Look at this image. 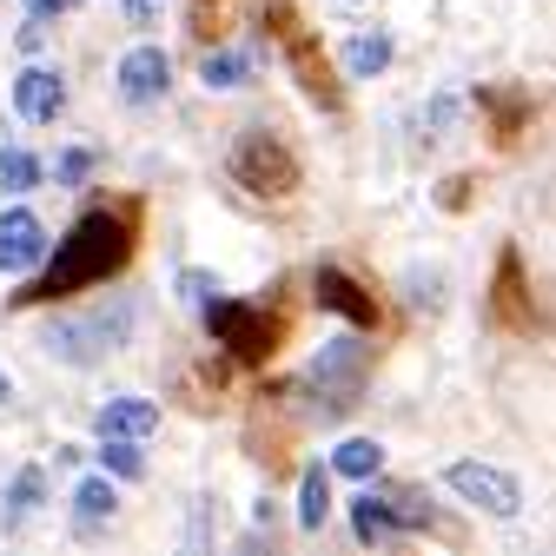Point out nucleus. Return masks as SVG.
<instances>
[{
  "mask_svg": "<svg viewBox=\"0 0 556 556\" xmlns=\"http://www.w3.org/2000/svg\"><path fill=\"white\" fill-rule=\"evenodd\" d=\"M0 147H8V126H0Z\"/></svg>",
  "mask_w": 556,
  "mask_h": 556,
  "instance_id": "33",
  "label": "nucleus"
},
{
  "mask_svg": "<svg viewBox=\"0 0 556 556\" xmlns=\"http://www.w3.org/2000/svg\"><path fill=\"white\" fill-rule=\"evenodd\" d=\"M66 8H80V0H27L34 21H53V14H66Z\"/></svg>",
  "mask_w": 556,
  "mask_h": 556,
  "instance_id": "29",
  "label": "nucleus"
},
{
  "mask_svg": "<svg viewBox=\"0 0 556 556\" xmlns=\"http://www.w3.org/2000/svg\"><path fill=\"white\" fill-rule=\"evenodd\" d=\"M457 119H464V100H457V93H438V100H431V113H425V126H431L425 139H444Z\"/></svg>",
  "mask_w": 556,
  "mask_h": 556,
  "instance_id": "26",
  "label": "nucleus"
},
{
  "mask_svg": "<svg viewBox=\"0 0 556 556\" xmlns=\"http://www.w3.org/2000/svg\"><path fill=\"white\" fill-rule=\"evenodd\" d=\"M8 391H14V384H8V371H0V404H8Z\"/></svg>",
  "mask_w": 556,
  "mask_h": 556,
  "instance_id": "32",
  "label": "nucleus"
},
{
  "mask_svg": "<svg viewBox=\"0 0 556 556\" xmlns=\"http://www.w3.org/2000/svg\"><path fill=\"white\" fill-rule=\"evenodd\" d=\"M464 186H470V179H444V192H438V199L451 205V213H457V205H464Z\"/></svg>",
  "mask_w": 556,
  "mask_h": 556,
  "instance_id": "31",
  "label": "nucleus"
},
{
  "mask_svg": "<svg viewBox=\"0 0 556 556\" xmlns=\"http://www.w3.org/2000/svg\"><path fill=\"white\" fill-rule=\"evenodd\" d=\"M199 318H205V331H213V344H226L239 365H265L278 352V338H286V318H278V312L245 305V299H226V292L205 305Z\"/></svg>",
  "mask_w": 556,
  "mask_h": 556,
  "instance_id": "2",
  "label": "nucleus"
},
{
  "mask_svg": "<svg viewBox=\"0 0 556 556\" xmlns=\"http://www.w3.org/2000/svg\"><path fill=\"white\" fill-rule=\"evenodd\" d=\"M100 464L113 470V477H147V457H139V438H100Z\"/></svg>",
  "mask_w": 556,
  "mask_h": 556,
  "instance_id": "24",
  "label": "nucleus"
},
{
  "mask_svg": "<svg viewBox=\"0 0 556 556\" xmlns=\"http://www.w3.org/2000/svg\"><path fill=\"white\" fill-rule=\"evenodd\" d=\"M497 318H504L510 331H530V305H523V258H517V252H504V258H497Z\"/></svg>",
  "mask_w": 556,
  "mask_h": 556,
  "instance_id": "15",
  "label": "nucleus"
},
{
  "mask_svg": "<svg viewBox=\"0 0 556 556\" xmlns=\"http://www.w3.org/2000/svg\"><path fill=\"white\" fill-rule=\"evenodd\" d=\"M173 292H179V305H192V312H205L226 286H219V271H205V265H186L179 278H173Z\"/></svg>",
  "mask_w": 556,
  "mask_h": 556,
  "instance_id": "23",
  "label": "nucleus"
},
{
  "mask_svg": "<svg viewBox=\"0 0 556 556\" xmlns=\"http://www.w3.org/2000/svg\"><path fill=\"white\" fill-rule=\"evenodd\" d=\"M444 483L470 504V510H483V517H523V483L510 477V470H497V464H477V457H464V464H451L444 470Z\"/></svg>",
  "mask_w": 556,
  "mask_h": 556,
  "instance_id": "6",
  "label": "nucleus"
},
{
  "mask_svg": "<svg viewBox=\"0 0 556 556\" xmlns=\"http://www.w3.org/2000/svg\"><path fill=\"white\" fill-rule=\"evenodd\" d=\"M47 258V226L14 205V213H0V271H34Z\"/></svg>",
  "mask_w": 556,
  "mask_h": 556,
  "instance_id": "10",
  "label": "nucleus"
},
{
  "mask_svg": "<svg viewBox=\"0 0 556 556\" xmlns=\"http://www.w3.org/2000/svg\"><path fill=\"white\" fill-rule=\"evenodd\" d=\"M338 66H344V80H378L384 66H391V34L384 27L352 34V40H344V53H338Z\"/></svg>",
  "mask_w": 556,
  "mask_h": 556,
  "instance_id": "14",
  "label": "nucleus"
},
{
  "mask_svg": "<svg viewBox=\"0 0 556 556\" xmlns=\"http://www.w3.org/2000/svg\"><path fill=\"white\" fill-rule=\"evenodd\" d=\"M40 510H47V470L40 464H21L14 483H8V497H0V530H27Z\"/></svg>",
  "mask_w": 556,
  "mask_h": 556,
  "instance_id": "12",
  "label": "nucleus"
},
{
  "mask_svg": "<svg viewBox=\"0 0 556 556\" xmlns=\"http://www.w3.org/2000/svg\"><path fill=\"white\" fill-rule=\"evenodd\" d=\"M132 258V205H106V213H87L66 226L53 265L34 278L27 292H14V312L27 305H53V299H74L87 286H106V278Z\"/></svg>",
  "mask_w": 556,
  "mask_h": 556,
  "instance_id": "1",
  "label": "nucleus"
},
{
  "mask_svg": "<svg viewBox=\"0 0 556 556\" xmlns=\"http://www.w3.org/2000/svg\"><path fill=\"white\" fill-rule=\"evenodd\" d=\"M132 338V305H100V312H80V318H53L47 325V352L60 358V365H100L106 352H119V344Z\"/></svg>",
  "mask_w": 556,
  "mask_h": 556,
  "instance_id": "4",
  "label": "nucleus"
},
{
  "mask_svg": "<svg viewBox=\"0 0 556 556\" xmlns=\"http://www.w3.org/2000/svg\"><path fill=\"white\" fill-rule=\"evenodd\" d=\"M312 299L325 305V312H338V318H352V325H378V305H371V292L358 286V278H344L338 265H318L312 271Z\"/></svg>",
  "mask_w": 556,
  "mask_h": 556,
  "instance_id": "9",
  "label": "nucleus"
},
{
  "mask_svg": "<svg viewBox=\"0 0 556 556\" xmlns=\"http://www.w3.org/2000/svg\"><path fill=\"white\" fill-rule=\"evenodd\" d=\"M21 47H27V53H40V47H47V21H34V14H27V27H21Z\"/></svg>",
  "mask_w": 556,
  "mask_h": 556,
  "instance_id": "30",
  "label": "nucleus"
},
{
  "mask_svg": "<svg viewBox=\"0 0 556 556\" xmlns=\"http://www.w3.org/2000/svg\"><path fill=\"white\" fill-rule=\"evenodd\" d=\"M199 80L213 87V93H239V87L252 80V53H239V47L205 53V60H199Z\"/></svg>",
  "mask_w": 556,
  "mask_h": 556,
  "instance_id": "17",
  "label": "nucleus"
},
{
  "mask_svg": "<svg viewBox=\"0 0 556 556\" xmlns=\"http://www.w3.org/2000/svg\"><path fill=\"white\" fill-rule=\"evenodd\" d=\"M325 517H331V477L305 470V483H299V530H325Z\"/></svg>",
  "mask_w": 556,
  "mask_h": 556,
  "instance_id": "21",
  "label": "nucleus"
},
{
  "mask_svg": "<svg viewBox=\"0 0 556 556\" xmlns=\"http://www.w3.org/2000/svg\"><path fill=\"white\" fill-rule=\"evenodd\" d=\"M378 504L391 510L397 536H410V530H438V517H431V497H425V491H410V483H397V491H378Z\"/></svg>",
  "mask_w": 556,
  "mask_h": 556,
  "instance_id": "16",
  "label": "nucleus"
},
{
  "mask_svg": "<svg viewBox=\"0 0 556 556\" xmlns=\"http://www.w3.org/2000/svg\"><path fill=\"white\" fill-rule=\"evenodd\" d=\"M119 100L126 106H153V100H166V87H173V60H166V47H132V53H119Z\"/></svg>",
  "mask_w": 556,
  "mask_h": 556,
  "instance_id": "7",
  "label": "nucleus"
},
{
  "mask_svg": "<svg viewBox=\"0 0 556 556\" xmlns=\"http://www.w3.org/2000/svg\"><path fill=\"white\" fill-rule=\"evenodd\" d=\"M352 536H358V543H371V549H384V543H397V523H391V510L378 504V491H365V497H352Z\"/></svg>",
  "mask_w": 556,
  "mask_h": 556,
  "instance_id": "20",
  "label": "nucleus"
},
{
  "mask_svg": "<svg viewBox=\"0 0 556 556\" xmlns=\"http://www.w3.org/2000/svg\"><path fill=\"white\" fill-rule=\"evenodd\" d=\"M113 510H119V491L106 477H87V483H74V523L80 530H100V523H113Z\"/></svg>",
  "mask_w": 556,
  "mask_h": 556,
  "instance_id": "18",
  "label": "nucleus"
},
{
  "mask_svg": "<svg viewBox=\"0 0 556 556\" xmlns=\"http://www.w3.org/2000/svg\"><path fill=\"white\" fill-rule=\"evenodd\" d=\"M93 166H100V153H93V147H66V153L53 160V186H87V179H93Z\"/></svg>",
  "mask_w": 556,
  "mask_h": 556,
  "instance_id": "25",
  "label": "nucleus"
},
{
  "mask_svg": "<svg viewBox=\"0 0 556 556\" xmlns=\"http://www.w3.org/2000/svg\"><path fill=\"white\" fill-rule=\"evenodd\" d=\"M278 21H286V47H292V74H299V87H305L318 106H338V87L325 80V53L292 27V14H286V8H278Z\"/></svg>",
  "mask_w": 556,
  "mask_h": 556,
  "instance_id": "13",
  "label": "nucleus"
},
{
  "mask_svg": "<svg viewBox=\"0 0 556 556\" xmlns=\"http://www.w3.org/2000/svg\"><path fill=\"white\" fill-rule=\"evenodd\" d=\"M331 470H338V477L371 483V477L384 470V444H378V438H344V444L331 451Z\"/></svg>",
  "mask_w": 556,
  "mask_h": 556,
  "instance_id": "19",
  "label": "nucleus"
},
{
  "mask_svg": "<svg viewBox=\"0 0 556 556\" xmlns=\"http://www.w3.org/2000/svg\"><path fill=\"white\" fill-rule=\"evenodd\" d=\"M34 186H40V160L21 153V147H0V192L21 199V192H34Z\"/></svg>",
  "mask_w": 556,
  "mask_h": 556,
  "instance_id": "22",
  "label": "nucleus"
},
{
  "mask_svg": "<svg viewBox=\"0 0 556 556\" xmlns=\"http://www.w3.org/2000/svg\"><path fill=\"white\" fill-rule=\"evenodd\" d=\"M119 8H126V21H132V27H160L166 0H119Z\"/></svg>",
  "mask_w": 556,
  "mask_h": 556,
  "instance_id": "28",
  "label": "nucleus"
},
{
  "mask_svg": "<svg viewBox=\"0 0 556 556\" xmlns=\"http://www.w3.org/2000/svg\"><path fill=\"white\" fill-rule=\"evenodd\" d=\"M14 106H21L27 126H53V119L66 113V80H60V66H21Z\"/></svg>",
  "mask_w": 556,
  "mask_h": 556,
  "instance_id": "8",
  "label": "nucleus"
},
{
  "mask_svg": "<svg viewBox=\"0 0 556 556\" xmlns=\"http://www.w3.org/2000/svg\"><path fill=\"white\" fill-rule=\"evenodd\" d=\"M365 344L358 338H325L318 344V358H312V410L318 417H338V410H352L358 404V391H365Z\"/></svg>",
  "mask_w": 556,
  "mask_h": 556,
  "instance_id": "5",
  "label": "nucleus"
},
{
  "mask_svg": "<svg viewBox=\"0 0 556 556\" xmlns=\"http://www.w3.org/2000/svg\"><path fill=\"white\" fill-rule=\"evenodd\" d=\"M497 106V139H517V119H523V93H491Z\"/></svg>",
  "mask_w": 556,
  "mask_h": 556,
  "instance_id": "27",
  "label": "nucleus"
},
{
  "mask_svg": "<svg viewBox=\"0 0 556 556\" xmlns=\"http://www.w3.org/2000/svg\"><path fill=\"white\" fill-rule=\"evenodd\" d=\"M93 425H100V438H139L147 444L160 431V404L153 397H106Z\"/></svg>",
  "mask_w": 556,
  "mask_h": 556,
  "instance_id": "11",
  "label": "nucleus"
},
{
  "mask_svg": "<svg viewBox=\"0 0 556 556\" xmlns=\"http://www.w3.org/2000/svg\"><path fill=\"white\" fill-rule=\"evenodd\" d=\"M232 179L252 199H292L299 192V153L271 126H245L239 147H232Z\"/></svg>",
  "mask_w": 556,
  "mask_h": 556,
  "instance_id": "3",
  "label": "nucleus"
}]
</instances>
